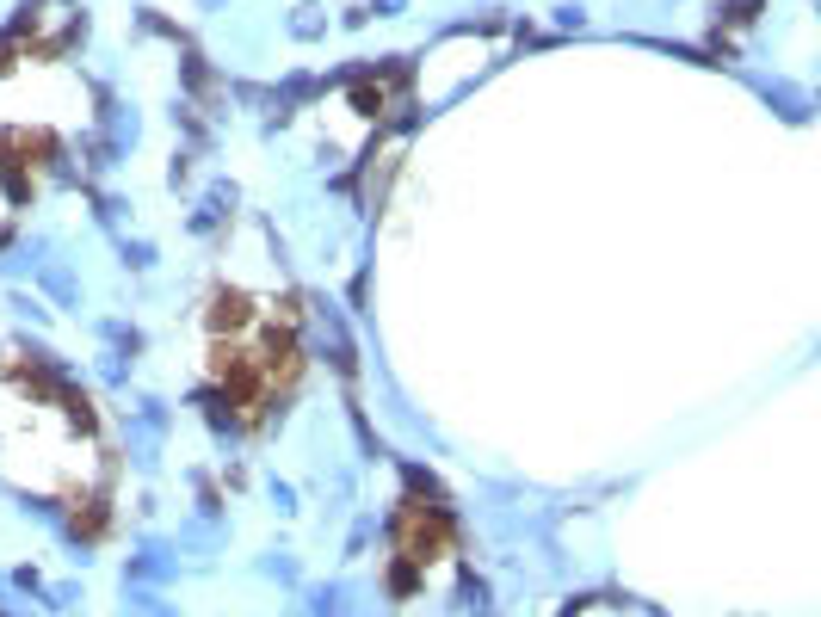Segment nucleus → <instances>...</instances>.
<instances>
[{
	"label": "nucleus",
	"mask_w": 821,
	"mask_h": 617,
	"mask_svg": "<svg viewBox=\"0 0 821 617\" xmlns=\"http://www.w3.org/2000/svg\"><path fill=\"white\" fill-rule=\"evenodd\" d=\"M396 550H402V562H414V568L439 562V556L451 550V519L439 513V506L402 500V513H396Z\"/></svg>",
	"instance_id": "f257e3e1"
},
{
	"label": "nucleus",
	"mask_w": 821,
	"mask_h": 617,
	"mask_svg": "<svg viewBox=\"0 0 821 617\" xmlns=\"http://www.w3.org/2000/svg\"><path fill=\"white\" fill-rule=\"evenodd\" d=\"M254 328V303L241 297V290H217V297H210V334H247Z\"/></svg>",
	"instance_id": "f03ea898"
},
{
	"label": "nucleus",
	"mask_w": 821,
	"mask_h": 617,
	"mask_svg": "<svg viewBox=\"0 0 821 617\" xmlns=\"http://www.w3.org/2000/svg\"><path fill=\"white\" fill-rule=\"evenodd\" d=\"M75 531H87V537L105 531V500H81V506H75Z\"/></svg>",
	"instance_id": "7ed1b4c3"
},
{
	"label": "nucleus",
	"mask_w": 821,
	"mask_h": 617,
	"mask_svg": "<svg viewBox=\"0 0 821 617\" xmlns=\"http://www.w3.org/2000/svg\"><path fill=\"white\" fill-rule=\"evenodd\" d=\"M383 99H389L383 87H352V105H359L365 118H377V112H383Z\"/></svg>",
	"instance_id": "20e7f679"
}]
</instances>
